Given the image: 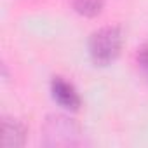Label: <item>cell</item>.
Segmentation results:
<instances>
[{"mask_svg": "<svg viewBox=\"0 0 148 148\" xmlns=\"http://www.w3.org/2000/svg\"><path fill=\"white\" fill-rule=\"evenodd\" d=\"M82 141L80 125L61 113L49 115L42 125V143L51 148H68L77 146Z\"/></svg>", "mask_w": 148, "mask_h": 148, "instance_id": "6da1fadb", "label": "cell"}, {"mask_svg": "<svg viewBox=\"0 0 148 148\" xmlns=\"http://www.w3.org/2000/svg\"><path fill=\"white\" fill-rule=\"evenodd\" d=\"M120 49H122V32L117 26L99 28L89 38L91 59L99 66H106L113 59H117Z\"/></svg>", "mask_w": 148, "mask_h": 148, "instance_id": "7a4b0ae2", "label": "cell"}, {"mask_svg": "<svg viewBox=\"0 0 148 148\" xmlns=\"http://www.w3.org/2000/svg\"><path fill=\"white\" fill-rule=\"evenodd\" d=\"M51 92L52 98L68 110H79L82 105V99L77 92V89L73 87V84H70L68 80H64L63 77H54L51 80Z\"/></svg>", "mask_w": 148, "mask_h": 148, "instance_id": "3957f363", "label": "cell"}, {"mask_svg": "<svg viewBox=\"0 0 148 148\" xmlns=\"http://www.w3.org/2000/svg\"><path fill=\"white\" fill-rule=\"evenodd\" d=\"M2 145L5 148H18L23 146L26 141V127L23 122H19L18 119H11V117H4L2 120Z\"/></svg>", "mask_w": 148, "mask_h": 148, "instance_id": "277c9868", "label": "cell"}, {"mask_svg": "<svg viewBox=\"0 0 148 148\" xmlns=\"http://www.w3.org/2000/svg\"><path fill=\"white\" fill-rule=\"evenodd\" d=\"M70 4L77 14L86 18H94L103 9V0H70Z\"/></svg>", "mask_w": 148, "mask_h": 148, "instance_id": "5b68a950", "label": "cell"}, {"mask_svg": "<svg viewBox=\"0 0 148 148\" xmlns=\"http://www.w3.org/2000/svg\"><path fill=\"white\" fill-rule=\"evenodd\" d=\"M136 61H138V66H139L141 71H143V75H145L146 80H148V44L141 45V49L138 51Z\"/></svg>", "mask_w": 148, "mask_h": 148, "instance_id": "8992f818", "label": "cell"}]
</instances>
